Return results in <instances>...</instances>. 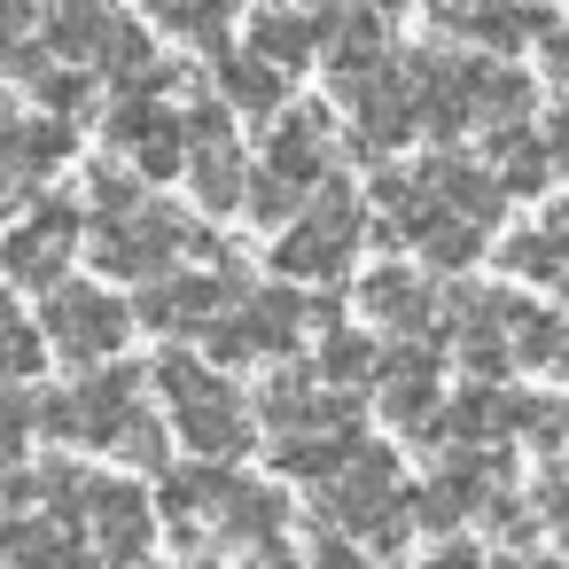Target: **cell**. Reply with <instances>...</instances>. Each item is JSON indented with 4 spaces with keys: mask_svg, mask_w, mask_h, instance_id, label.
Returning <instances> with one entry per match:
<instances>
[{
    "mask_svg": "<svg viewBox=\"0 0 569 569\" xmlns=\"http://www.w3.org/2000/svg\"><path fill=\"white\" fill-rule=\"evenodd\" d=\"M56 328H63L71 351H110V343H118V312L94 305V297H63V305H56Z\"/></svg>",
    "mask_w": 569,
    "mask_h": 569,
    "instance_id": "6da1fadb",
    "label": "cell"
}]
</instances>
